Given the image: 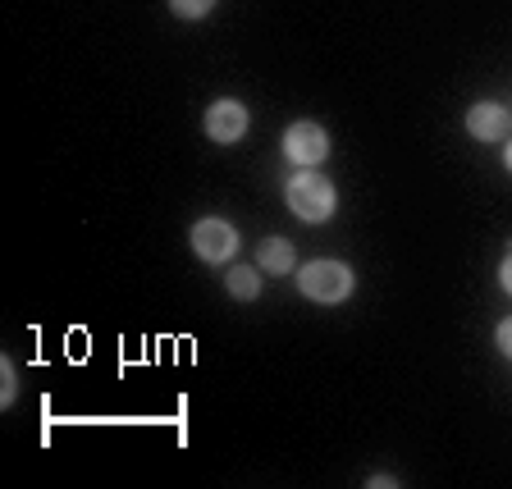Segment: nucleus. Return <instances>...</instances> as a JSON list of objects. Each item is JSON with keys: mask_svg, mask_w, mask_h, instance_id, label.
<instances>
[{"mask_svg": "<svg viewBox=\"0 0 512 489\" xmlns=\"http://www.w3.org/2000/svg\"><path fill=\"white\" fill-rule=\"evenodd\" d=\"M288 206H293V215L298 220H330L334 206H339V197H334V183L320 179V174H298V179L288 183Z\"/></svg>", "mask_w": 512, "mask_h": 489, "instance_id": "1", "label": "nucleus"}, {"mask_svg": "<svg viewBox=\"0 0 512 489\" xmlns=\"http://www.w3.org/2000/svg\"><path fill=\"white\" fill-rule=\"evenodd\" d=\"M298 284L311 302H343L352 293V270L339 261H311V266H302Z\"/></svg>", "mask_w": 512, "mask_h": 489, "instance_id": "2", "label": "nucleus"}, {"mask_svg": "<svg viewBox=\"0 0 512 489\" xmlns=\"http://www.w3.org/2000/svg\"><path fill=\"white\" fill-rule=\"evenodd\" d=\"M192 252L202 256V261H211V266H220V261H229V256L238 252V234L234 224L224 220H197V229H192Z\"/></svg>", "mask_w": 512, "mask_h": 489, "instance_id": "3", "label": "nucleus"}, {"mask_svg": "<svg viewBox=\"0 0 512 489\" xmlns=\"http://www.w3.org/2000/svg\"><path fill=\"white\" fill-rule=\"evenodd\" d=\"M284 151H288V160H298V165H320L325 151H330V138H325L320 124H293L284 133Z\"/></svg>", "mask_w": 512, "mask_h": 489, "instance_id": "4", "label": "nucleus"}, {"mask_svg": "<svg viewBox=\"0 0 512 489\" xmlns=\"http://www.w3.org/2000/svg\"><path fill=\"white\" fill-rule=\"evenodd\" d=\"M206 133H211L215 142H238L247 133V110L238 106V101H215V106L206 110Z\"/></svg>", "mask_w": 512, "mask_h": 489, "instance_id": "5", "label": "nucleus"}, {"mask_svg": "<svg viewBox=\"0 0 512 489\" xmlns=\"http://www.w3.org/2000/svg\"><path fill=\"white\" fill-rule=\"evenodd\" d=\"M467 133L480 142H499L508 133V110L494 106V101H480V106L467 110Z\"/></svg>", "mask_w": 512, "mask_h": 489, "instance_id": "6", "label": "nucleus"}, {"mask_svg": "<svg viewBox=\"0 0 512 489\" xmlns=\"http://www.w3.org/2000/svg\"><path fill=\"white\" fill-rule=\"evenodd\" d=\"M261 270L288 275V270H293V247H288L284 238H266V243H261Z\"/></svg>", "mask_w": 512, "mask_h": 489, "instance_id": "7", "label": "nucleus"}, {"mask_svg": "<svg viewBox=\"0 0 512 489\" xmlns=\"http://www.w3.org/2000/svg\"><path fill=\"white\" fill-rule=\"evenodd\" d=\"M229 293H234V298H243V302H252L256 293H261V275H256L252 266H234V270H229Z\"/></svg>", "mask_w": 512, "mask_h": 489, "instance_id": "8", "label": "nucleus"}, {"mask_svg": "<svg viewBox=\"0 0 512 489\" xmlns=\"http://www.w3.org/2000/svg\"><path fill=\"white\" fill-rule=\"evenodd\" d=\"M215 0H170V10L179 14V19H202V14H211Z\"/></svg>", "mask_w": 512, "mask_h": 489, "instance_id": "9", "label": "nucleus"}, {"mask_svg": "<svg viewBox=\"0 0 512 489\" xmlns=\"http://www.w3.org/2000/svg\"><path fill=\"white\" fill-rule=\"evenodd\" d=\"M499 352L503 357H512V320H503L499 325Z\"/></svg>", "mask_w": 512, "mask_h": 489, "instance_id": "10", "label": "nucleus"}, {"mask_svg": "<svg viewBox=\"0 0 512 489\" xmlns=\"http://www.w3.org/2000/svg\"><path fill=\"white\" fill-rule=\"evenodd\" d=\"M0 389H5V403H14V371L5 366V375H0Z\"/></svg>", "mask_w": 512, "mask_h": 489, "instance_id": "11", "label": "nucleus"}, {"mask_svg": "<svg viewBox=\"0 0 512 489\" xmlns=\"http://www.w3.org/2000/svg\"><path fill=\"white\" fill-rule=\"evenodd\" d=\"M499 284H503V293H512V252H508V261H503V270H499Z\"/></svg>", "mask_w": 512, "mask_h": 489, "instance_id": "12", "label": "nucleus"}, {"mask_svg": "<svg viewBox=\"0 0 512 489\" xmlns=\"http://www.w3.org/2000/svg\"><path fill=\"white\" fill-rule=\"evenodd\" d=\"M503 160H508V170H512V147H508V151H503Z\"/></svg>", "mask_w": 512, "mask_h": 489, "instance_id": "13", "label": "nucleus"}]
</instances>
